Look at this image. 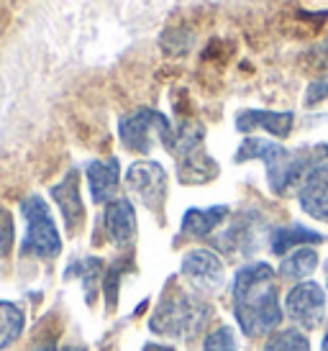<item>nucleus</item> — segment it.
<instances>
[{"mask_svg":"<svg viewBox=\"0 0 328 351\" xmlns=\"http://www.w3.org/2000/svg\"><path fill=\"white\" fill-rule=\"evenodd\" d=\"M118 180H121V169H118L116 156L90 162L87 165V187H90L93 203H110L118 190Z\"/></svg>","mask_w":328,"mask_h":351,"instance_id":"12","label":"nucleus"},{"mask_svg":"<svg viewBox=\"0 0 328 351\" xmlns=\"http://www.w3.org/2000/svg\"><path fill=\"white\" fill-rule=\"evenodd\" d=\"M264 351H310V339L300 328H282L267 339Z\"/></svg>","mask_w":328,"mask_h":351,"instance_id":"20","label":"nucleus"},{"mask_svg":"<svg viewBox=\"0 0 328 351\" xmlns=\"http://www.w3.org/2000/svg\"><path fill=\"white\" fill-rule=\"evenodd\" d=\"M203 351H239V343H236V333L229 326H218L213 328L203 341Z\"/></svg>","mask_w":328,"mask_h":351,"instance_id":"21","label":"nucleus"},{"mask_svg":"<svg viewBox=\"0 0 328 351\" xmlns=\"http://www.w3.org/2000/svg\"><path fill=\"white\" fill-rule=\"evenodd\" d=\"M233 315L246 336H270L282 323L280 280L267 262H249L233 277Z\"/></svg>","mask_w":328,"mask_h":351,"instance_id":"1","label":"nucleus"},{"mask_svg":"<svg viewBox=\"0 0 328 351\" xmlns=\"http://www.w3.org/2000/svg\"><path fill=\"white\" fill-rule=\"evenodd\" d=\"M229 218V205H213V208H190L183 215V236L205 239Z\"/></svg>","mask_w":328,"mask_h":351,"instance_id":"16","label":"nucleus"},{"mask_svg":"<svg viewBox=\"0 0 328 351\" xmlns=\"http://www.w3.org/2000/svg\"><path fill=\"white\" fill-rule=\"evenodd\" d=\"M233 126L239 134L251 131H267L274 138H288L295 128V113L290 110H242Z\"/></svg>","mask_w":328,"mask_h":351,"instance_id":"9","label":"nucleus"},{"mask_svg":"<svg viewBox=\"0 0 328 351\" xmlns=\"http://www.w3.org/2000/svg\"><path fill=\"white\" fill-rule=\"evenodd\" d=\"M326 285H328V262H326Z\"/></svg>","mask_w":328,"mask_h":351,"instance_id":"28","label":"nucleus"},{"mask_svg":"<svg viewBox=\"0 0 328 351\" xmlns=\"http://www.w3.org/2000/svg\"><path fill=\"white\" fill-rule=\"evenodd\" d=\"M318 252L313 246H303V249H295L292 254H288L280 264V277L285 280H292V282H305L310 274L316 272L318 267Z\"/></svg>","mask_w":328,"mask_h":351,"instance_id":"17","label":"nucleus"},{"mask_svg":"<svg viewBox=\"0 0 328 351\" xmlns=\"http://www.w3.org/2000/svg\"><path fill=\"white\" fill-rule=\"evenodd\" d=\"M323 241H326V236L308 228V226H282V228L272 231L270 249L272 254L285 256L288 252H295V249H303V246L310 244H323Z\"/></svg>","mask_w":328,"mask_h":351,"instance_id":"15","label":"nucleus"},{"mask_svg":"<svg viewBox=\"0 0 328 351\" xmlns=\"http://www.w3.org/2000/svg\"><path fill=\"white\" fill-rule=\"evenodd\" d=\"M67 277H78V280H82L85 293H87V302H93V295L97 293V282L106 277V272H103V262H100V259H93V256L78 259V262L69 264Z\"/></svg>","mask_w":328,"mask_h":351,"instance_id":"19","label":"nucleus"},{"mask_svg":"<svg viewBox=\"0 0 328 351\" xmlns=\"http://www.w3.org/2000/svg\"><path fill=\"white\" fill-rule=\"evenodd\" d=\"M26 328V313L16 302L0 300V351L13 346Z\"/></svg>","mask_w":328,"mask_h":351,"instance_id":"18","label":"nucleus"},{"mask_svg":"<svg viewBox=\"0 0 328 351\" xmlns=\"http://www.w3.org/2000/svg\"><path fill=\"white\" fill-rule=\"evenodd\" d=\"M177 162H180L177 177H180L183 185H203V182H211V180L218 177V165L205 154L203 147L187 152V154L180 156Z\"/></svg>","mask_w":328,"mask_h":351,"instance_id":"14","label":"nucleus"},{"mask_svg":"<svg viewBox=\"0 0 328 351\" xmlns=\"http://www.w3.org/2000/svg\"><path fill=\"white\" fill-rule=\"evenodd\" d=\"M236 162H249V159H261L267 165V180L274 195H290L295 187L303 185L308 175V152H290L280 147L277 141L259 136H246L242 147L233 154Z\"/></svg>","mask_w":328,"mask_h":351,"instance_id":"2","label":"nucleus"},{"mask_svg":"<svg viewBox=\"0 0 328 351\" xmlns=\"http://www.w3.org/2000/svg\"><path fill=\"white\" fill-rule=\"evenodd\" d=\"M180 274L193 290L203 295L218 293L226 285V264L211 249H193V252L185 254L183 264H180Z\"/></svg>","mask_w":328,"mask_h":351,"instance_id":"6","label":"nucleus"},{"mask_svg":"<svg viewBox=\"0 0 328 351\" xmlns=\"http://www.w3.org/2000/svg\"><path fill=\"white\" fill-rule=\"evenodd\" d=\"M51 200L62 210V218H65V226H67L69 234H80V228L85 223V205H82V197H80V177L75 169L67 172V177L59 185L51 187Z\"/></svg>","mask_w":328,"mask_h":351,"instance_id":"11","label":"nucleus"},{"mask_svg":"<svg viewBox=\"0 0 328 351\" xmlns=\"http://www.w3.org/2000/svg\"><path fill=\"white\" fill-rule=\"evenodd\" d=\"M326 305H328V298L323 293V287L318 282H295L292 285V290L288 293L285 298V313H288V318L295 326L300 328H318L323 318H326Z\"/></svg>","mask_w":328,"mask_h":351,"instance_id":"7","label":"nucleus"},{"mask_svg":"<svg viewBox=\"0 0 328 351\" xmlns=\"http://www.w3.org/2000/svg\"><path fill=\"white\" fill-rule=\"evenodd\" d=\"M211 308L200 298L193 295H169L154 308V315L149 321V328L164 339H180V336H195L208 321Z\"/></svg>","mask_w":328,"mask_h":351,"instance_id":"3","label":"nucleus"},{"mask_svg":"<svg viewBox=\"0 0 328 351\" xmlns=\"http://www.w3.org/2000/svg\"><path fill=\"white\" fill-rule=\"evenodd\" d=\"M16 241V226H13V215L10 210L0 208V259L8 256Z\"/></svg>","mask_w":328,"mask_h":351,"instance_id":"22","label":"nucleus"},{"mask_svg":"<svg viewBox=\"0 0 328 351\" xmlns=\"http://www.w3.org/2000/svg\"><path fill=\"white\" fill-rule=\"evenodd\" d=\"M67 351H85V349H80V346H75V349H72V346H69Z\"/></svg>","mask_w":328,"mask_h":351,"instance_id":"27","label":"nucleus"},{"mask_svg":"<svg viewBox=\"0 0 328 351\" xmlns=\"http://www.w3.org/2000/svg\"><path fill=\"white\" fill-rule=\"evenodd\" d=\"M328 98V75L326 77L316 80L308 88V95H305V106H316V103H323Z\"/></svg>","mask_w":328,"mask_h":351,"instance_id":"23","label":"nucleus"},{"mask_svg":"<svg viewBox=\"0 0 328 351\" xmlns=\"http://www.w3.org/2000/svg\"><path fill=\"white\" fill-rule=\"evenodd\" d=\"M300 208L316 218L328 223V172L323 169H308V175L303 180L298 193Z\"/></svg>","mask_w":328,"mask_h":351,"instance_id":"13","label":"nucleus"},{"mask_svg":"<svg viewBox=\"0 0 328 351\" xmlns=\"http://www.w3.org/2000/svg\"><path fill=\"white\" fill-rule=\"evenodd\" d=\"M31 351H57V346L51 341H47V343H39V346H34Z\"/></svg>","mask_w":328,"mask_h":351,"instance_id":"25","label":"nucleus"},{"mask_svg":"<svg viewBox=\"0 0 328 351\" xmlns=\"http://www.w3.org/2000/svg\"><path fill=\"white\" fill-rule=\"evenodd\" d=\"M126 185L152 213L162 215L167 200V172L159 162H134L126 172Z\"/></svg>","mask_w":328,"mask_h":351,"instance_id":"8","label":"nucleus"},{"mask_svg":"<svg viewBox=\"0 0 328 351\" xmlns=\"http://www.w3.org/2000/svg\"><path fill=\"white\" fill-rule=\"evenodd\" d=\"M320 351H328V326H326V333H323V343H320Z\"/></svg>","mask_w":328,"mask_h":351,"instance_id":"26","label":"nucleus"},{"mask_svg":"<svg viewBox=\"0 0 328 351\" xmlns=\"http://www.w3.org/2000/svg\"><path fill=\"white\" fill-rule=\"evenodd\" d=\"M169 134H172V123L152 108H139L118 121V136L124 141V147L136 154H149L154 149V141L164 144Z\"/></svg>","mask_w":328,"mask_h":351,"instance_id":"5","label":"nucleus"},{"mask_svg":"<svg viewBox=\"0 0 328 351\" xmlns=\"http://www.w3.org/2000/svg\"><path fill=\"white\" fill-rule=\"evenodd\" d=\"M23 218H26V239H23V254L39 256V259H54L62 252V236H59L51 210L44 197L29 195L21 203Z\"/></svg>","mask_w":328,"mask_h":351,"instance_id":"4","label":"nucleus"},{"mask_svg":"<svg viewBox=\"0 0 328 351\" xmlns=\"http://www.w3.org/2000/svg\"><path fill=\"white\" fill-rule=\"evenodd\" d=\"M308 162V169H323V172H328V144H318V147L310 149Z\"/></svg>","mask_w":328,"mask_h":351,"instance_id":"24","label":"nucleus"},{"mask_svg":"<svg viewBox=\"0 0 328 351\" xmlns=\"http://www.w3.org/2000/svg\"><path fill=\"white\" fill-rule=\"evenodd\" d=\"M103 226H106L108 239L118 246V249H128L136 241V210L134 203L128 197H116L106 205V215H103Z\"/></svg>","mask_w":328,"mask_h":351,"instance_id":"10","label":"nucleus"}]
</instances>
